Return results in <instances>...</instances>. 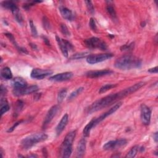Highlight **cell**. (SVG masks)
<instances>
[{
  "instance_id": "cell-28",
  "label": "cell",
  "mask_w": 158,
  "mask_h": 158,
  "mask_svg": "<svg viewBox=\"0 0 158 158\" xmlns=\"http://www.w3.org/2000/svg\"><path fill=\"white\" fill-rule=\"evenodd\" d=\"M83 90H84L83 87H80V88L76 89L75 91H74L73 92H72L70 94V95L68 97V100L71 101V100L75 99L77 96H79L83 91Z\"/></svg>"
},
{
  "instance_id": "cell-22",
  "label": "cell",
  "mask_w": 158,
  "mask_h": 158,
  "mask_svg": "<svg viewBox=\"0 0 158 158\" xmlns=\"http://www.w3.org/2000/svg\"><path fill=\"white\" fill-rule=\"evenodd\" d=\"M0 105H1V116H2L4 114L10 110V107L7 100L5 98H2L1 101H0Z\"/></svg>"
},
{
  "instance_id": "cell-23",
  "label": "cell",
  "mask_w": 158,
  "mask_h": 158,
  "mask_svg": "<svg viewBox=\"0 0 158 158\" xmlns=\"http://www.w3.org/2000/svg\"><path fill=\"white\" fill-rule=\"evenodd\" d=\"M1 76L3 79L5 80H11L13 78V73L10 68L6 67L2 69Z\"/></svg>"
},
{
  "instance_id": "cell-8",
  "label": "cell",
  "mask_w": 158,
  "mask_h": 158,
  "mask_svg": "<svg viewBox=\"0 0 158 158\" xmlns=\"http://www.w3.org/2000/svg\"><path fill=\"white\" fill-rule=\"evenodd\" d=\"M39 88L37 85H32L29 87H24L21 88H14L13 91L14 95L16 96H20L23 95H27L35 93L38 90Z\"/></svg>"
},
{
  "instance_id": "cell-42",
  "label": "cell",
  "mask_w": 158,
  "mask_h": 158,
  "mask_svg": "<svg viewBox=\"0 0 158 158\" xmlns=\"http://www.w3.org/2000/svg\"><path fill=\"white\" fill-rule=\"evenodd\" d=\"M44 41H45V43L47 44V45H48V46H49V45H50V43L49 42V41L48 40V39H47V38H46L45 37L44 38Z\"/></svg>"
},
{
  "instance_id": "cell-19",
  "label": "cell",
  "mask_w": 158,
  "mask_h": 158,
  "mask_svg": "<svg viewBox=\"0 0 158 158\" xmlns=\"http://www.w3.org/2000/svg\"><path fill=\"white\" fill-rule=\"evenodd\" d=\"M12 85L14 88H21L26 87L27 83L25 79L22 77H16L12 80Z\"/></svg>"
},
{
  "instance_id": "cell-5",
  "label": "cell",
  "mask_w": 158,
  "mask_h": 158,
  "mask_svg": "<svg viewBox=\"0 0 158 158\" xmlns=\"http://www.w3.org/2000/svg\"><path fill=\"white\" fill-rule=\"evenodd\" d=\"M113 56L114 55L111 53L91 55L87 58V62L90 64H95L110 60L113 58Z\"/></svg>"
},
{
  "instance_id": "cell-3",
  "label": "cell",
  "mask_w": 158,
  "mask_h": 158,
  "mask_svg": "<svg viewBox=\"0 0 158 158\" xmlns=\"http://www.w3.org/2000/svg\"><path fill=\"white\" fill-rule=\"evenodd\" d=\"M48 135L43 133L32 134L24 138L21 143V146L24 149H29L39 142L46 140Z\"/></svg>"
},
{
  "instance_id": "cell-39",
  "label": "cell",
  "mask_w": 158,
  "mask_h": 158,
  "mask_svg": "<svg viewBox=\"0 0 158 158\" xmlns=\"http://www.w3.org/2000/svg\"><path fill=\"white\" fill-rule=\"evenodd\" d=\"M6 93H7V90H6V87H4L3 85H1V95H2V96L3 95L6 94Z\"/></svg>"
},
{
  "instance_id": "cell-21",
  "label": "cell",
  "mask_w": 158,
  "mask_h": 158,
  "mask_svg": "<svg viewBox=\"0 0 158 158\" xmlns=\"http://www.w3.org/2000/svg\"><path fill=\"white\" fill-rule=\"evenodd\" d=\"M2 6L3 7H4L5 8L10 10L12 12V13L19 9L18 7L17 6V5L14 2H11V1L3 2L2 3Z\"/></svg>"
},
{
  "instance_id": "cell-1",
  "label": "cell",
  "mask_w": 158,
  "mask_h": 158,
  "mask_svg": "<svg viewBox=\"0 0 158 158\" xmlns=\"http://www.w3.org/2000/svg\"><path fill=\"white\" fill-rule=\"evenodd\" d=\"M145 85V82H140L119 92L110 94L99 100H97L93 103H92L87 108V113L89 114H91L93 113H95L96 111H98L99 110H101L105 108H106L110 106V105H111L112 104L119 101V99L124 98L135 93V91H138Z\"/></svg>"
},
{
  "instance_id": "cell-40",
  "label": "cell",
  "mask_w": 158,
  "mask_h": 158,
  "mask_svg": "<svg viewBox=\"0 0 158 158\" xmlns=\"http://www.w3.org/2000/svg\"><path fill=\"white\" fill-rule=\"evenodd\" d=\"M157 71H158V69H157V66L154 67L153 68H151V69H148V72L149 73H155V74H157Z\"/></svg>"
},
{
  "instance_id": "cell-16",
  "label": "cell",
  "mask_w": 158,
  "mask_h": 158,
  "mask_svg": "<svg viewBox=\"0 0 158 158\" xmlns=\"http://www.w3.org/2000/svg\"><path fill=\"white\" fill-rule=\"evenodd\" d=\"M86 150V140L84 138L81 139L77 147V157H82L84 156Z\"/></svg>"
},
{
  "instance_id": "cell-37",
  "label": "cell",
  "mask_w": 158,
  "mask_h": 158,
  "mask_svg": "<svg viewBox=\"0 0 158 158\" xmlns=\"http://www.w3.org/2000/svg\"><path fill=\"white\" fill-rule=\"evenodd\" d=\"M21 122H22V121H19V122L15 123V124L13 125V126L11 127L8 130V132H13V130L17 127V126Z\"/></svg>"
},
{
  "instance_id": "cell-35",
  "label": "cell",
  "mask_w": 158,
  "mask_h": 158,
  "mask_svg": "<svg viewBox=\"0 0 158 158\" xmlns=\"http://www.w3.org/2000/svg\"><path fill=\"white\" fill-rule=\"evenodd\" d=\"M90 27L91 29L93 31H96L97 30V27L96 25V22L95 21L93 18H91L90 20Z\"/></svg>"
},
{
  "instance_id": "cell-32",
  "label": "cell",
  "mask_w": 158,
  "mask_h": 158,
  "mask_svg": "<svg viewBox=\"0 0 158 158\" xmlns=\"http://www.w3.org/2000/svg\"><path fill=\"white\" fill-rule=\"evenodd\" d=\"M29 25H30V30H31L32 36L34 37H37L38 36V32H37V28H36L35 25H34L33 22L32 20L29 21Z\"/></svg>"
},
{
  "instance_id": "cell-44",
  "label": "cell",
  "mask_w": 158,
  "mask_h": 158,
  "mask_svg": "<svg viewBox=\"0 0 158 158\" xmlns=\"http://www.w3.org/2000/svg\"><path fill=\"white\" fill-rule=\"evenodd\" d=\"M1 154H2V157H3V149L1 148Z\"/></svg>"
},
{
  "instance_id": "cell-10",
  "label": "cell",
  "mask_w": 158,
  "mask_h": 158,
  "mask_svg": "<svg viewBox=\"0 0 158 158\" xmlns=\"http://www.w3.org/2000/svg\"><path fill=\"white\" fill-rule=\"evenodd\" d=\"M127 143V141L125 139L112 140L105 143L102 148L104 150H113L118 148L125 146Z\"/></svg>"
},
{
  "instance_id": "cell-6",
  "label": "cell",
  "mask_w": 158,
  "mask_h": 158,
  "mask_svg": "<svg viewBox=\"0 0 158 158\" xmlns=\"http://www.w3.org/2000/svg\"><path fill=\"white\" fill-rule=\"evenodd\" d=\"M121 106H122V102H120L119 103H117L115 105H114V106L111 109H110L106 113H104V114H102V115H101L100 116H99L97 118L93 119V124H94V127H95L96 125L99 124L100 122H101L102 121H104L105 119L108 118V116H110L111 114H113V113H114L116 111H118L120 108V107Z\"/></svg>"
},
{
  "instance_id": "cell-38",
  "label": "cell",
  "mask_w": 158,
  "mask_h": 158,
  "mask_svg": "<svg viewBox=\"0 0 158 158\" xmlns=\"http://www.w3.org/2000/svg\"><path fill=\"white\" fill-rule=\"evenodd\" d=\"M43 22V24H44V27H45V29H48L49 27V23L46 17H44Z\"/></svg>"
},
{
  "instance_id": "cell-26",
  "label": "cell",
  "mask_w": 158,
  "mask_h": 158,
  "mask_svg": "<svg viewBox=\"0 0 158 158\" xmlns=\"http://www.w3.org/2000/svg\"><path fill=\"white\" fill-rule=\"evenodd\" d=\"M108 3L109 4L107 5V6H106V11L108 13L110 14V16H111V17L113 18V19H116L117 18V16H116V12L115 11V9L113 7V6L110 3V2Z\"/></svg>"
},
{
  "instance_id": "cell-43",
  "label": "cell",
  "mask_w": 158,
  "mask_h": 158,
  "mask_svg": "<svg viewBox=\"0 0 158 158\" xmlns=\"http://www.w3.org/2000/svg\"><path fill=\"white\" fill-rule=\"evenodd\" d=\"M30 46L32 47V48H33V49H34L37 48V46H36L35 44H32V43H30Z\"/></svg>"
},
{
  "instance_id": "cell-20",
  "label": "cell",
  "mask_w": 158,
  "mask_h": 158,
  "mask_svg": "<svg viewBox=\"0 0 158 158\" xmlns=\"http://www.w3.org/2000/svg\"><path fill=\"white\" fill-rule=\"evenodd\" d=\"M5 35L10 39V40L13 43V44L17 48V49L20 52H23V53H25V54H28V53H29V52L27 51V50L25 48H22V47H21V46H19L18 45V44L16 43V40H15V38H14V36H13L12 34H11V33H7L5 34Z\"/></svg>"
},
{
  "instance_id": "cell-12",
  "label": "cell",
  "mask_w": 158,
  "mask_h": 158,
  "mask_svg": "<svg viewBox=\"0 0 158 158\" xmlns=\"http://www.w3.org/2000/svg\"><path fill=\"white\" fill-rule=\"evenodd\" d=\"M76 136V131L69 132L65 137L61 145V150L65 149H72V143Z\"/></svg>"
},
{
  "instance_id": "cell-15",
  "label": "cell",
  "mask_w": 158,
  "mask_h": 158,
  "mask_svg": "<svg viewBox=\"0 0 158 158\" xmlns=\"http://www.w3.org/2000/svg\"><path fill=\"white\" fill-rule=\"evenodd\" d=\"M69 121V116L67 114H66L61 119L60 122H59L58 125H57L56 128V132L57 133V135H60L63 131L64 130L66 126L67 125Z\"/></svg>"
},
{
  "instance_id": "cell-27",
  "label": "cell",
  "mask_w": 158,
  "mask_h": 158,
  "mask_svg": "<svg viewBox=\"0 0 158 158\" xmlns=\"http://www.w3.org/2000/svg\"><path fill=\"white\" fill-rule=\"evenodd\" d=\"M139 148L140 147L138 145H136V146H133V148H132V149L128 152V153L125 156V157H129V158L135 157L136 156L138 151H139Z\"/></svg>"
},
{
  "instance_id": "cell-30",
  "label": "cell",
  "mask_w": 158,
  "mask_h": 158,
  "mask_svg": "<svg viewBox=\"0 0 158 158\" xmlns=\"http://www.w3.org/2000/svg\"><path fill=\"white\" fill-rule=\"evenodd\" d=\"M117 86V84H106L102 86L99 90V93H103L106 91L111 90L113 88H114L115 87Z\"/></svg>"
},
{
  "instance_id": "cell-9",
  "label": "cell",
  "mask_w": 158,
  "mask_h": 158,
  "mask_svg": "<svg viewBox=\"0 0 158 158\" xmlns=\"http://www.w3.org/2000/svg\"><path fill=\"white\" fill-rule=\"evenodd\" d=\"M141 120L143 124L145 125H148L150 124L151 116V110L146 105L143 104L141 105Z\"/></svg>"
},
{
  "instance_id": "cell-45",
  "label": "cell",
  "mask_w": 158,
  "mask_h": 158,
  "mask_svg": "<svg viewBox=\"0 0 158 158\" xmlns=\"http://www.w3.org/2000/svg\"><path fill=\"white\" fill-rule=\"evenodd\" d=\"M37 157L36 155H30L29 156V157Z\"/></svg>"
},
{
  "instance_id": "cell-13",
  "label": "cell",
  "mask_w": 158,
  "mask_h": 158,
  "mask_svg": "<svg viewBox=\"0 0 158 158\" xmlns=\"http://www.w3.org/2000/svg\"><path fill=\"white\" fill-rule=\"evenodd\" d=\"M113 73V71L109 69L99 70V71H88L85 74V75L89 78H98L103 76L108 75Z\"/></svg>"
},
{
  "instance_id": "cell-11",
  "label": "cell",
  "mask_w": 158,
  "mask_h": 158,
  "mask_svg": "<svg viewBox=\"0 0 158 158\" xmlns=\"http://www.w3.org/2000/svg\"><path fill=\"white\" fill-rule=\"evenodd\" d=\"M52 72L50 70L48 69H33L32 72L30 76L32 79H37V80H41L44 78L51 75Z\"/></svg>"
},
{
  "instance_id": "cell-41",
  "label": "cell",
  "mask_w": 158,
  "mask_h": 158,
  "mask_svg": "<svg viewBox=\"0 0 158 158\" xmlns=\"http://www.w3.org/2000/svg\"><path fill=\"white\" fill-rule=\"evenodd\" d=\"M153 138L154 140V141L157 143V140H158V137H157V132H156L154 135H153Z\"/></svg>"
},
{
  "instance_id": "cell-33",
  "label": "cell",
  "mask_w": 158,
  "mask_h": 158,
  "mask_svg": "<svg viewBox=\"0 0 158 158\" xmlns=\"http://www.w3.org/2000/svg\"><path fill=\"white\" fill-rule=\"evenodd\" d=\"M86 5H87V9L89 11V13L91 14H94V6H93V5L92 3L90 1H85V2Z\"/></svg>"
},
{
  "instance_id": "cell-34",
  "label": "cell",
  "mask_w": 158,
  "mask_h": 158,
  "mask_svg": "<svg viewBox=\"0 0 158 158\" xmlns=\"http://www.w3.org/2000/svg\"><path fill=\"white\" fill-rule=\"evenodd\" d=\"M60 27H61V30L62 33H63L64 35H66V36H67V37H69V36H70L71 33H70V32H69V30L65 24H61Z\"/></svg>"
},
{
  "instance_id": "cell-24",
  "label": "cell",
  "mask_w": 158,
  "mask_h": 158,
  "mask_svg": "<svg viewBox=\"0 0 158 158\" xmlns=\"http://www.w3.org/2000/svg\"><path fill=\"white\" fill-rule=\"evenodd\" d=\"M90 53L88 52H78L74 55H72L71 58V60H80L83 59L84 58H87L89 56Z\"/></svg>"
},
{
  "instance_id": "cell-25",
  "label": "cell",
  "mask_w": 158,
  "mask_h": 158,
  "mask_svg": "<svg viewBox=\"0 0 158 158\" xmlns=\"http://www.w3.org/2000/svg\"><path fill=\"white\" fill-rule=\"evenodd\" d=\"M94 127V124H93V119L85 127V128L83 129V133L85 137H87L90 135V131Z\"/></svg>"
},
{
  "instance_id": "cell-2",
  "label": "cell",
  "mask_w": 158,
  "mask_h": 158,
  "mask_svg": "<svg viewBox=\"0 0 158 158\" xmlns=\"http://www.w3.org/2000/svg\"><path fill=\"white\" fill-rule=\"evenodd\" d=\"M142 65V61L138 58L132 55H124L118 58L114 66L121 70H130L140 68Z\"/></svg>"
},
{
  "instance_id": "cell-36",
  "label": "cell",
  "mask_w": 158,
  "mask_h": 158,
  "mask_svg": "<svg viewBox=\"0 0 158 158\" xmlns=\"http://www.w3.org/2000/svg\"><path fill=\"white\" fill-rule=\"evenodd\" d=\"M134 47V43H132L130 44H129V45H124L122 47H121V51H129L131 50L132 49H133V48Z\"/></svg>"
},
{
  "instance_id": "cell-31",
  "label": "cell",
  "mask_w": 158,
  "mask_h": 158,
  "mask_svg": "<svg viewBox=\"0 0 158 158\" xmlns=\"http://www.w3.org/2000/svg\"><path fill=\"white\" fill-rule=\"evenodd\" d=\"M15 19H16V21L19 23V24H22L23 22V18L22 16L20 13L19 10L18 9L17 10H16V11H14V13H13Z\"/></svg>"
},
{
  "instance_id": "cell-7",
  "label": "cell",
  "mask_w": 158,
  "mask_h": 158,
  "mask_svg": "<svg viewBox=\"0 0 158 158\" xmlns=\"http://www.w3.org/2000/svg\"><path fill=\"white\" fill-rule=\"evenodd\" d=\"M59 110H60V106H58V105H55V106H52L49 109L43 123L42 128L43 129H45L48 127V125L50 124L52 120L53 119L54 117L56 115Z\"/></svg>"
},
{
  "instance_id": "cell-14",
  "label": "cell",
  "mask_w": 158,
  "mask_h": 158,
  "mask_svg": "<svg viewBox=\"0 0 158 158\" xmlns=\"http://www.w3.org/2000/svg\"><path fill=\"white\" fill-rule=\"evenodd\" d=\"M73 77V73L71 72H66L58 74L49 77V80L56 82H63L70 80Z\"/></svg>"
},
{
  "instance_id": "cell-4",
  "label": "cell",
  "mask_w": 158,
  "mask_h": 158,
  "mask_svg": "<svg viewBox=\"0 0 158 158\" xmlns=\"http://www.w3.org/2000/svg\"><path fill=\"white\" fill-rule=\"evenodd\" d=\"M85 46L89 48H98L101 50H106L108 48L106 43L97 37H91L84 41Z\"/></svg>"
},
{
  "instance_id": "cell-17",
  "label": "cell",
  "mask_w": 158,
  "mask_h": 158,
  "mask_svg": "<svg viewBox=\"0 0 158 158\" xmlns=\"http://www.w3.org/2000/svg\"><path fill=\"white\" fill-rule=\"evenodd\" d=\"M60 11L62 17L67 21H72L74 19V14L68 8L64 6H60Z\"/></svg>"
},
{
  "instance_id": "cell-18",
  "label": "cell",
  "mask_w": 158,
  "mask_h": 158,
  "mask_svg": "<svg viewBox=\"0 0 158 158\" xmlns=\"http://www.w3.org/2000/svg\"><path fill=\"white\" fill-rule=\"evenodd\" d=\"M56 41L61 49V51L62 52L63 56L66 58H67L68 57V49H67L66 44L65 43V40H63V39L60 38L57 35L56 36Z\"/></svg>"
},
{
  "instance_id": "cell-29",
  "label": "cell",
  "mask_w": 158,
  "mask_h": 158,
  "mask_svg": "<svg viewBox=\"0 0 158 158\" xmlns=\"http://www.w3.org/2000/svg\"><path fill=\"white\" fill-rule=\"evenodd\" d=\"M67 90L66 88L62 89L58 93V102L59 103H61L63 101L64 99L66 98V95H67Z\"/></svg>"
}]
</instances>
